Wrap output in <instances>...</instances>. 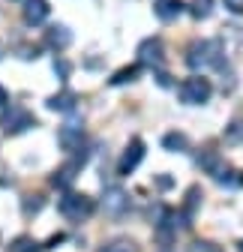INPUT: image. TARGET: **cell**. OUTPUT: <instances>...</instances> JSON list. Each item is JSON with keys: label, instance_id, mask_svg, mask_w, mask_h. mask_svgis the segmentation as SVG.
I'll list each match as a JSON object with an SVG mask.
<instances>
[{"label": "cell", "instance_id": "6da1fadb", "mask_svg": "<svg viewBox=\"0 0 243 252\" xmlns=\"http://www.w3.org/2000/svg\"><path fill=\"white\" fill-rule=\"evenodd\" d=\"M222 57H225V48H222L219 39H198V42H192L186 48V63H189V69H195V72L222 66Z\"/></svg>", "mask_w": 243, "mask_h": 252}, {"label": "cell", "instance_id": "7a4b0ae2", "mask_svg": "<svg viewBox=\"0 0 243 252\" xmlns=\"http://www.w3.org/2000/svg\"><path fill=\"white\" fill-rule=\"evenodd\" d=\"M0 126H3L6 135H18V132H27L36 126V117L30 114L24 105H15V102H6L3 105V117H0Z\"/></svg>", "mask_w": 243, "mask_h": 252}, {"label": "cell", "instance_id": "3957f363", "mask_svg": "<svg viewBox=\"0 0 243 252\" xmlns=\"http://www.w3.org/2000/svg\"><path fill=\"white\" fill-rule=\"evenodd\" d=\"M210 93H213V84L204 75H192L186 81H180V87H177L180 102H186V105H204L210 99Z\"/></svg>", "mask_w": 243, "mask_h": 252}, {"label": "cell", "instance_id": "277c9868", "mask_svg": "<svg viewBox=\"0 0 243 252\" xmlns=\"http://www.w3.org/2000/svg\"><path fill=\"white\" fill-rule=\"evenodd\" d=\"M57 207H60V213H63L66 219H72V222H81V219H87L90 213L96 210L93 198L84 195V192H66L63 198H60Z\"/></svg>", "mask_w": 243, "mask_h": 252}, {"label": "cell", "instance_id": "5b68a950", "mask_svg": "<svg viewBox=\"0 0 243 252\" xmlns=\"http://www.w3.org/2000/svg\"><path fill=\"white\" fill-rule=\"evenodd\" d=\"M165 63V45L159 36H150L138 45V66H150V69H159Z\"/></svg>", "mask_w": 243, "mask_h": 252}, {"label": "cell", "instance_id": "8992f818", "mask_svg": "<svg viewBox=\"0 0 243 252\" xmlns=\"http://www.w3.org/2000/svg\"><path fill=\"white\" fill-rule=\"evenodd\" d=\"M198 165H201L210 177H213L216 183H225V180L231 183V177H228V174H231V168H228V162L222 159L216 150H204V153L198 156Z\"/></svg>", "mask_w": 243, "mask_h": 252}, {"label": "cell", "instance_id": "52a82bcc", "mask_svg": "<svg viewBox=\"0 0 243 252\" xmlns=\"http://www.w3.org/2000/svg\"><path fill=\"white\" fill-rule=\"evenodd\" d=\"M141 159H144V141H141V138H132V141L126 144L123 156H120V162H117V174H123V177L132 174Z\"/></svg>", "mask_w": 243, "mask_h": 252}, {"label": "cell", "instance_id": "ba28073f", "mask_svg": "<svg viewBox=\"0 0 243 252\" xmlns=\"http://www.w3.org/2000/svg\"><path fill=\"white\" fill-rule=\"evenodd\" d=\"M57 144L63 147L66 153H78L84 147V129L78 123H66V126H60L57 129Z\"/></svg>", "mask_w": 243, "mask_h": 252}, {"label": "cell", "instance_id": "9c48e42d", "mask_svg": "<svg viewBox=\"0 0 243 252\" xmlns=\"http://www.w3.org/2000/svg\"><path fill=\"white\" fill-rule=\"evenodd\" d=\"M102 207H105V213L108 216H123L126 210H129V195L123 192V189H108L105 192V201H102Z\"/></svg>", "mask_w": 243, "mask_h": 252}, {"label": "cell", "instance_id": "30bf717a", "mask_svg": "<svg viewBox=\"0 0 243 252\" xmlns=\"http://www.w3.org/2000/svg\"><path fill=\"white\" fill-rule=\"evenodd\" d=\"M51 6H48V0H24V21L27 24H42L48 18Z\"/></svg>", "mask_w": 243, "mask_h": 252}, {"label": "cell", "instance_id": "8fae6325", "mask_svg": "<svg viewBox=\"0 0 243 252\" xmlns=\"http://www.w3.org/2000/svg\"><path fill=\"white\" fill-rule=\"evenodd\" d=\"M183 9H186L183 0H153V12L159 21H174Z\"/></svg>", "mask_w": 243, "mask_h": 252}, {"label": "cell", "instance_id": "7c38bea8", "mask_svg": "<svg viewBox=\"0 0 243 252\" xmlns=\"http://www.w3.org/2000/svg\"><path fill=\"white\" fill-rule=\"evenodd\" d=\"M78 171H81V162H78V159H72V162H66V165H60V168L51 174V186H57V189L72 186V180H75Z\"/></svg>", "mask_w": 243, "mask_h": 252}, {"label": "cell", "instance_id": "4fadbf2b", "mask_svg": "<svg viewBox=\"0 0 243 252\" xmlns=\"http://www.w3.org/2000/svg\"><path fill=\"white\" fill-rule=\"evenodd\" d=\"M45 42H48L54 51H63V48H69V42H72L69 27H63V24H54V27H48V30H45Z\"/></svg>", "mask_w": 243, "mask_h": 252}, {"label": "cell", "instance_id": "5bb4252c", "mask_svg": "<svg viewBox=\"0 0 243 252\" xmlns=\"http://www.w3.org/2000/svg\"><path fill=\"white\" fill-rule=\"evenodd\" d=\"M75 102H78V96H75L72 90H60V93H54V96H48V99H45L48 111H72V108H75Z\"/></svg>", "mask_w": 243, "mask_h": 252}, {"label": "cell", "instance_id": "9a60e30c", "mask_svg": "<svg viewBox=\"0 0 243 252\" xmlns=\"http://www.w3.org/2000/svg\"><path fill=\"white\" fill-rule=\"evenodd\" d=\"M138 75H141V66H138V63H132V66L117 69V72L108 78V84H111V87H120V84H129V81H135Z\"/></svg>", "mask_w": 243, "mask_h": 252}, {"label": "cell", "instance_id": "2e32d148", "mask_svg": "<svg viewBox=\"0 0 243 252\" xmlns=\"http://www.w3.org/2000/svg\"><path fill=\"white\" fill-rule=\"evenodd\" d=\"M162 147L171 150V153H183V150L189 147V138H186L183 132H168V135L162 138Z\"/></svg>", "mask_w": 243, "mask_h": 252}, {"label": "cell", "instance_id": "e0dca14e", "mask_svg": "<svg viewBox=\"0 0 243 252\" xmlns=\"http://www.w3.org/2000/svg\"><path fill=\"white\" fill-rule=\"evenodd\" d=\"M42 249V243H36L30 234H18L12 243H9V252H39Z\"/></svg>", "mask_w": 243, "mask_h": 252}, {"label": "cell", "instance_id": "ac0fdd59", "mask_svg": "<svg viewBox=\"0 0 243 252\" xmlns=\"http://www.w3.org/2000/svg\"><path fill=\"white\" fill-rule=\"evenodd\" d=\"M96 252H138V246H135L129 237H117V240H108V243H102Z\"/></svg>", "mask_w": 243, "mask_h": 252}, {"label": "cell", "instance_id": "d6986e66", "mask_svg": "<svg viewBox=\"0 0 243 252\" xmlns=\"http://www.w3.org/2000/svg\"><path fill=\"white\" fill-rule=\"evenodd\" d=\"M198 195H201V189H198V186H192L189 192H186V204H183V210H180V216L186 219V225H189V219L195 216V207H198Z\"/></svg>", "mask_w": 243, "mask_h": 252}, {"label": "cell", "instance_id": "ffe728a7", "mask_svg": "<svg viewBox=\"0 0 243 252\" xmlns=\"http://www.w3.org/2000/svg\"><path fill=\"white\" fill-rule=\"evenodd\" d=\"M225 141H231V144H243V117H234V120L225 126Z\"/></svg>", "mask_w": 243, "mask_h": 252}, {"label": "cell", "instance_id": "44dd1931", "mask_svg": "<svg viewBox=\"0 0 243 252\" xmlns=\"http://www.w3.org/2000/svg\"><path fill=\"white\" fill-rule=\"evenodd\" d=\"M210 12H213V0H192L189 3V15L192 18H210Z\"/></svg>", "mask_w": 243, "mask_h": 252}, {"label": "cell", "instance_id": "7402d4cb", "mask_svg": "<svg viewBox=\"0 0 243 252\" xmlns=\"http://www.w3.org/2000/svg\"><path fill=\"white\" fill-rule=\"evenodd\" d=\"M186 252H222V246H216L213 240H192Z\"/></svg>", "mask_w": 243, "mask_h": 252}, {"label": "cell", "instance_id": "603a6c76", "mask_svg": "<svg viewBox=\"0 0 243 252\" xmlns=\"http://www.w3.org/2000/svg\"><path fill=\"white\" fill-rule=\"evenodd\" d=\"M39 210H42V198H39V195H30V198L24 201V213H27V216H30V213H39Z\"/></svg>", "mask_w": 243, "mask_h": 252}, {"label": "cell", "instance_id": "cb8c5ba5", "mask_svg": "<svg viewBox=\"0 0 243 252\" xmlns=\"http://www.w3.org/2000/svg\"><path fill=\"white\" fill-rule=\"evenodd\" d=\"M222 3H225V9H228V12L243 15V0H222Z\"/></svg>", "mask_w": 243, "mask_h": 252}, {"label": "cell", "instance_id": "d4e9b609", "mask_svg": "<svg viewBox=\"0 0 243 252\" xmlns=\"http://www.w3.org/2000/svg\"><path fill=\"white\" fill-rule=\"evenodd\" d=\"M54 69H57L60 75H63V78H66V75H69V63H63V60H60V63H57V60H54Z\"/></svg>", "mask_w": 243, "mask_h": 252}, {"label": "cell", "instance_id": "484cf974", "mask_svg": "<svg viewBox=\"0 0 243 252\" xmlns=\"http://www.w3.org/2000/svg\"><path fill=\"white\" fill-rule=\"evenodd\" d=\"M6 102H9V93H6V87H3V84H0V108H3Z\"/></svg>", "mask_w": 243, "mask_h": 252}, {"label": "cell", "instance_id": "4316f807", "mask_svg": "<svg viewBox=\"0 0 243 252\" xmlns=\"http://www.w3.org/2000/svg\"><path fill=\"white\" fill-rule=\"evenodd\" d=\"M240 252H243V240H240Z\"/></svg>", "mask_w": 243, "mask_h": 252}]
</instances>
